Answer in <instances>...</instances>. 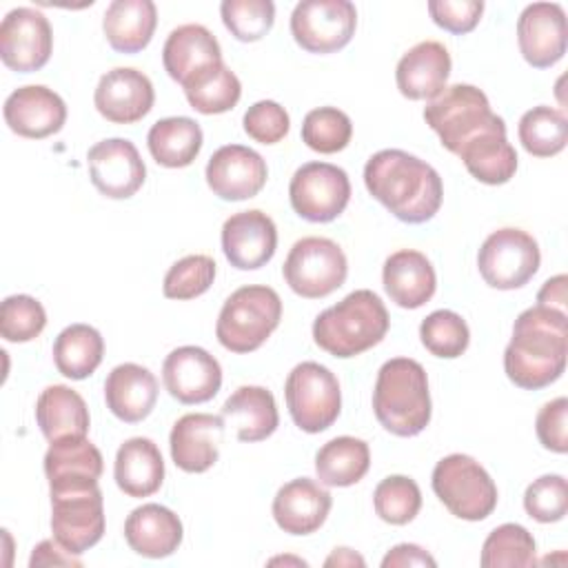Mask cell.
<instances>
[{"mask_svg":"<svg viewBox=\"0 0 568 568\" xmlns=\"http://www.w3.org/2000/svg\"><path fill=\"white\" fill-rule=\"evenodd\" d=\"M437 499L450 515L466 521L486 519L497 506V486L486 468L464 453L439 459L430 477Z\"/></svg>","mask_w":568,"mask_h":568,"instance_id":"cell-7","label":"cell"},{"mask_svg":"<svg viewBox=\"0 0 568 568\" xmlns=\"http://www.w3.org/2000/svg\"><path fill=\"white\" fill-rule=\"evenodd\" d=\"M224 417L211 413L182 415L169 435L171 459L184 473H206L220 457Z\"/></svg>","mask_w":568,"mask_h":568,"instance_id":"cell-22","label":"cell"},{"mask_svg":"<svg viewBox=\"0 0 568 568\" xmlns=\"http://www.w3.org/2000/svg\"><path fill=\"white\" fill-rule=\"evenodd\" d=\"M517 42L535 69L557 64L566 53V13L557 2H532L517 20Z\"/></svg>","mask_w":568,"mask_h":568,"instance_id":"cell-20","label":"cell"},{"mask_svg":"<svg viewBox=\"0 0 568 568\" xmlns=\"http://www.w3.org/2000/svg\"><path fill=\"white\" fill-rule=\"evenodd\" d=\"M53 51V31L44 13L31 7L11 9L0 24V58L16 73L40 71Z\"/></svg>","mask_w":568,"mask_h":568,"instance_id":"cell-14","label":"cell"},{"mask_svg":"<svg viewBox=\"0 0 568 568\" xmlns=\"http://www.w3.org/2000/svg\"><path fill=\"white\" fill-rule=\"evenodd\" d=\"M51 532L71 555L93 548L104 535V499L98 481L49 488Z\"/></svg>","mask_w":568,"mask_h":568,"instance_id":"cell-8","label":"cell"},{"mask_svg":"<svg viewBox=\"0 0 568 568\" xmlns=\"http://www.w3.org/2000/svg\"><path fill=\"white\" fill-rule=\"evenodd\" d=\"M158 24V9L151 0H113L102 18L106 42L118 53H138L149 47Z\"/></svg>","mask_w":568,"mask_h":568,"instance_id":"cell-33","label":"cell"},{"mask_svg":"<svg viewBox=\"0 0 568 568\" xmlns=\"http://www.w3.org/2000/svg\"><path fill=\"white\" fill-rule=\"evenodd\" d=\"M526 513L539 524H555L568 510V484L564 475H541L524 493Z\"/></svg>","mask_w":568,"mask_h":568,"instance_id":"cell-47","label":"cell"},{"mask_svg":"<svg viewBox=\"0 0 568 568\" xmlns=\"http://www.w3.org/2000/svg\"><path fill=\"white\" fill-rule=\"evenodd\" d=\"M220 16L235 40L257 42L273 29L275 4L271 0H224Z\"/></svg>","mask_w":568,"mask_h":568,"instance_id":"cell-44","label":"cell"},{"mask_svg":"<svg viewBox=\"0 0 568 568\" xmlns=\"http://www.w3.org/2000/svg\"><path fill=\"white\" fill-rule=\"evenodd\" d=\"M106 408L124 424H138L151 415L158 402V379L140 364H118L104 379Z\"/></svg>","mask_w":568,"mask_h":568,"instance_id":"cell-26","label":"cell"},{"mask_svg":"<svg viewBox=\"0 0 568 568\" xmlns=\"http://www.w3.org/2000/svg\"><path fill=\"white\" fill-rule=\"evenodd\" d=\"M373 506L382 521L404 526L417 517L422 508V490L417 481L406 475H388L375 486Z\"/></svg>","mask_w":568,"mask_h":568,"instance_id":"cell-41","label":"cell"},{"mask_svg":"<svg viewBox=\"0 0 568 568\" xmlns=\"http://www.w3.org/2000/svg\"><path fill=\"white\" fill-rule=\"evenodd\" d=\"M406 566H428V568H435L437 561H435L433 555H428L417 544H397L382 559V568H406Z\"/></svg>","mask_w":568,"mask_h":568,"instance_id":"cell-51","label":"cell"},{"mask_svg":"<svg viewBox=\"0 0 568 568\" xmlns=\"http://www.w3.org/2000/svg\"><path fill=\"white\" fill-rule=\"evenodd\" d=\"M155 102L151 80L133 67H115L106 71L93 93L98 113L113 124L140 122Z\"/></svg>","mask_w":568,"mask_h":568,"instance_id":"cell-19","label":"cell"},{"mask_svg":"<svg viewBox=\"0 0 568 568\" xmlns=\"http://www.w3.org/2000/svg\"><path fill=\"white\" fill-rule=\"evenodd\" d=\"M36 422L47 442L64 437H87L91 417L78 390L64 384L47 386L36 402Z\"/></svg>","mask_w":568,"mask_h":568,"instance_id":"cell-30","label":"cell"},{"mask_svg":"<svg viewBox=\"0 0 568 568\" xmlns=\"http://www.w3.org/2000/svg\"><path fill=\"white\" fill-rule=\"evenodd\" d=\"M202 129L193 118L173 115L158 120L146 135L151 158L166 169L189 166L202 149Z\"/></svg>","mask_w":568,"mask_h":568,"instance_id":"cell-34","label":"cell"},{"mask_svg":"<svg viewBox=\"0 0 568 568\" xmlns=\"http://www.w3.org/2000/svg\"><path fill=\"white\" fill-rule=\"evenodd\" d=\"M162 382L180 404H204L222 386L220 362L200 346L173 348L162 364Z\"/></svg>","mask_w":568,"mask_h":568,"instance_id":"cell-17","label":"cell"},{"mask_svg":"<svg viewBox=\"0 0 568 568\" xmlns=\"http://www.w3.org/2000/svg\"><path fill=\"white\" fill-rule=\"evenodd\" d=\"M450 53L437 40H424L410 47L397 62L395 82L408 100H435L450 75Z\"/></svg>","mask_w":568,"mask_h":568,"instance_id":"cell-24","label":"cell"},{"mask_svg":"<svg viewBox=\"0 0 568 568\" xmlns=\"http://www.w3.org/2000/svg\"><path fill=\"white\" fill-rule=\"evenodd\" d=\"M80 566V559L78 555H71L62 544L53 539H44L40 541L33 552H31V559H29V566L36 568V566Z\"/></svg>","mask_w":568,"mask_h":568,"instance_id":"cell-52","label":"cell"},{"mask_svg":"<svg viewBox=\"0 0 568 568\" xmlns=\"http://www.w3.org/2000/svg\"><path fill=\"white\" fill-rule=\"evenodd\" d=\"M481 566L501 568V566H535L537 546L532 535L519 524H501L486 537L481 546Z\"/></svg>","mask_w":568,"mask_h":568,"instance_id":"cell-40","label":"cell"},{"mask_svg":"<svg viewBox=\"0 0 568 568\" xmlns=\"http://www.w3.org/2000/svg\"><path fill=\"white\" fill-rule=\"evenodd\" d=\"M539 262L541 253L537 240L513 226L493 231L477 253L479 275L497 291H513L528 284Z\"/></svg>","mask_w":568,"mask_h":568,"instance_id":"cell-11","label":"cell"},{"mask_svg":"<svg viewBox=\"0 0 568 568\" xmlns=\"http://www.w3.org/2000/svg\"><path fill=\"white\" fill-rule=\"evenodd\" d=\"M113 477L126 497L142 499L158 493L164 481V459L155 442L149 437L126 439L115 453Z\"/></svg>","mask_w":568,"mask_h":568,"instance_id":"cell-29","label":"cell"},{"mask_svg":"<svg viewBox=\"0 0 568 568\" xmlns=\"http://www.w3.org/2000/svg\"><path fill=\"white\" fill-rule=\"evenodd\" d=\"M182 89L191 109L204 115L231 111L242 95V84L237 75L224 62L204 69L202 73L191 78Z\"/></svg>","mask_w":568,"mask_h":568,"instance_id":"cell-38","label":"cell"},{"mask_svg":"<svg viewBox=\"0 0 568 568\" xmlns=\"http://www.w3.org/2000/svg\"><path fill=\"white\" fill-rule=\"evenodd\" d=\"M428 13L437 27L448 33L464 36L470 33L484 13L481 0H430Z\"/></svg>","mask_w":568,"mask_h":568,"instance_id":"cell-49","label":"cell"},{"mask_svg":"<svg viewBox=\"0 0 568 568\" xmlns=\"http://www.w3.org/2000/svg\"><path fill=\"white\" fill-rule=\"evenodd\" d=\"M566 282H568V277L564 273L546 280L544 286L537 293V304L564 311V306H566Z\"/></svg>","mask_w":568,"mask_h":568,"instance_id":"cell-53","label":"cell"},{"mask_svg":"<svg viewBox=\"0 0 568 568\" xmlns=\"http://www.w3.org/2000/svg\"><path fill=\"white\" fill-rule=\"evenodd\" d=\"M242 124L251 140L260 144H275L288 133L291 118L282 104L273 100H260L246 109Z\"/></svg>","mask_w":568,"mask_h":568,"instance_id":"cell-48","label":"cell"},{"mask_svg":"<svg viewBox=\"0 0 568 568\" xmlns=\"http://www.w3.org/2000/svg\"><path fill=\"white\" fill-rule=\"evenodd\" d=\"M568 317L566 311L530 306L513 324V337L504 351L508 379L524 390H539L557 382L566 368Z\"/></svg>","mask_w":568,"mask_h":568,"instance_id":"cell-2","label":"cell"},{"mask_svg":"<svg viewBox=\"0 0 568 568\" xmlns=\"http://www.w3.org/2000/svg\"><path fill=\"white\" fill-rule=\"evenodd\" d=\"M419 337L430 355L442 359H455L468 348L470 331L462 315L448 308H439L422 320Z\"/></svg>","mask_w":568,"mask_h":568,"instance_id":"cell-43","label":"cell"},{"mask_svg":"<svg viewBox=\"0 0 568 568\" xmlns=\"http://www.w3.org/2000/svg\"><path fill=\"white\" fill-rule=\"evenodd\" d=\"M366 191L399 222L424 224L442 206L439 173L417 155L402 149H382L364 166Z\"/></svg>","mask_w":568,"mask_h":568,"instance_id":"cell-1","label":"cell"},{"mask_svg":"<svg viewBox=\"0 0 568 568\" xmlns=\"http://www.w3.org/2000/svg\"><path fill=\"white\" fill-rule=\"evenodd\" d=\"M388 326L390 317L379 295L357 288L315 317L313 339L328 355L348 359L377 346Z\"/></svg>","mask_w":568,"mask_h":568,"instance_id":"cell-4","label":"cell"},{"mask_svg":"<svg viewBox=\"0 0 568 568\" xmlns=\"http://www.w3.org/2000/svg\"><path fill=\"white\" fill-rule=\"evenodd\" d=\"M51 353L60 375L87 379L104 357V339L100 331L89 324H71L58 333Z\"/></svg>","mask_w":568,"mask_h":568,"instance_id":"cell-36","label":"cell"},{"mask_svg":"<svg viewBox=\"0 0 568 568\" xmlns=\"http://www.w3.org/2000/svg\"><path fill=\"white\" fill-rule=\"evenodd\" d=\"M217 62H222L220 42L202 24H182L173 29L162 47L164 71L182 87Z\"/></svg>","mask_w":568,"mask_h":568,"instance_id":"cell-27","label":"cell"},{"mask_svg":"<svg viewBox=\"0 0 568 568\" xmlns=\"http://www.w3.org/2000/svg\"><path fill=\"white\" fill-rule=\"evenodd\" d=\"M426 124L437 133L444 149L459 153L479 135L506 131L504 118L493 113L486 93L473 84L446 87L424 106Z\"/></svg>","mask_w":568,"mask_h":568,"instance_id":"cell-5","label":"cell"},{"mask_svg":"<svg viewBox=\"0 0 568 568\" xmlns=\"http://www.w3.org/2000/svg\"><path fill=\"white\" fill-rule=\"evenodd\" d=\"M333 506L331 493L311 477L284 484L273 497V519L288 535H311L322 528Z\"/></svg>","mask_w":568,"mask_h":568,"instance_id":"cell-23","label":"cell"},{"mask_svg":"<svg viewBox=\"0 0 568 568\" xmlns=\"http://www.w3.org/2000/svg\"><path fill=\"white\" fill-rule=\"evenodd\" d=\"M222 417L235 426L240 442H262L280 426L275 397L264 386H240L222 406Z\"/></svg>","mask_w":568,"mask_h":568,"instance_id":"cell-32","label":"cell"},{"mask_svg":"<svg viewBox=\"0 0 568 568\" xmlns=\"http://www.w3.org/2000/svg\"><path fill=\"white\" fill-rule=\"evenodd\" d=\"M282 300L275 288L248 284L233 291L215 322L217 342L237 355L257 351L280 326Z\"/></svg>","mask_w":568,"mask_h":568,"instance_id":"cell-6","label":"cell"},{"mask_svg":"<svg viewBox=\"0 0 568 568\" xmlns=\"http://www.w3.org/2000/svg\"><path fill=\"white\" fill-rule=\"evenodd\" d=\"M277 248L275 222L260 209L233 213L222 224V251L240 271L262 268Z\"/></svg>","mask_w":568,"mask_h":568,"instance_id":"cell-18","label":"cell"},{"mask_svg":"<svg viewBox=\"0 0 568 568\" xmlns=\"http://www.w3.org/2000/svg\"><path fill=\"white\" fill-rule=\"evenodd\" d=\"M282 561H284V564H291V561H295L297 566H306V561H304V559H293V557H275V559H271L268 564H282Z\"/></svg>","mask_w":568,"mask_h":568,"instance_id":"cell-55","label":"cell"},{"mask_svg":"<svg viewBox=\"0 0 568 568\" xmlns=\"http://www.w3.org/2000/svg\"><path fill=\"white\" fill-rule=\"evenodd\" d=\"M184 537L180 517L162 504H142L133 508L124 521V539L129 548L149 559L173 555Z\"/></svg>","mask_w":568,"mask_h":568,"instance_id":"cell-25","label":"cell"},{"mask_svg":"<svg viewBox=\"0 0 568 568\" xmlns=\"http://www.w3.org/2000/svg\"><path fill=\"white\" fill-rule=\"evenodd\" d=\"M357 9L348 0H302L291 13L293 40L308 53H335L355 36Z\"/></svg>","mask_w":568,"mask_h":568,"instance_id":"cell-13","label":"cell"},{"mask_svg":"<svg viewBox=\"0 0 568 568\" xmlns=\"http://www.w3.org/2000/svg\"><path fill=\"white\" fill-rule=\"evenodd\" d=\"M351 138H353V122L337 106H320L304 115L302 142L311 151L331 155L346 149Z\"/></svg>","mask_w":568,"mask_h":568,"instance_id":"cell-42","label":"cell"},{"mask_svg":"<svg viewBox=\"0 0 568 568\" xmlns=\"http://www.w3.org/2000/svg\"><path fill=\"white\" fill-rule=\"evenodd\" d=\"M215 262L209 255L195 253L178 260L164 275L162 293L169 300H193L206 293L215 280Z\"/></svg>","mask_w":568,"mask_h":568,"instance_id":"cell-45","label":"cell"},{"mask_svg":"<svg viewBox=\"0 0 568 568\" xmlns=\"http://www.w3.org/2000/svg\"><path fill=\"white\" fill-rule=\"evenodd\" d=\"M382 282L390 302L402 308L424 306L437 288L430 260L415 248H402L388 255L382 268Z\"/></svg>","mask_w":568,"mask_h":568,"instance_id":"cell-28","label":"cell"},{"mask_svg":"<svg viewBox=\"0 0 568 568\" xmlns=\"http://www.w3.org/2000/svg\"><path fill=\"white\" fill-rule=\"evenodd\" d=\"M288 200L302 220L315 224L333 222L348 206V175L328 162H306L291 178Z\"/></svg>","mask_w":568,"mask_h":568,"instance_id":"cell-12","label":"cell"},{"mask_svg":"<svg viewBox=\"0 0 568 568\" xmlns=\"http://www.w3.org/2000/svg\"><path fill=\"white\" fill-rule=\"evenodd\" d=\"M373 413L397 437H415L430 424L428 375L417 359L393 357L382 364L373 388Z\"/></svg>","mask_w":568,"mask_h":568,"instance_id":"cell-3","label":"cell"},{"mask_svg":"<svg viewBox=\"0 0 568 568\" xmlns=\"http://www.w3.org/2000/svg\"><path fill=\"white\" fill-rule=\"evenodd\" d=\"M466 171L490 186L506 184L517 171V153L506 140V131L479 135L457 153Z\"/></svg>","mask_w":568,"mask_h":568,"instance_id":"cell-37","label":"cell"},{"mask_svg":"<svg viewBox=\"0 0 568 568\" xmlns=\"http://www.w3.org/2000/svg\"><path fill=\"white\" fill-rule=\"evenodd\" d=\"M517 135L521 146L535 158H552L564 151L568 140V120L555 106H532L519 120Z\"/></svg>","mask_w":568,"mask_h":568,"instance_id":"cell-39","label":"cell"},{"mask_svg":"<svg viewBox=\"0 0 568 568\" xmlns=\"http://www.w3.org/2000/svg\"><path fill=\"white\" fill-rule=\"evenodd\" d=\"M7 126L29 140H44L58 133L67 122L64 100L44 84H27L4 100Z\"/></svg>","mask_w":568,"mask_h":568,"instance_id":"cell-21","label":"cell"},{"mask_svg":"<svg viewBox=\"0 0 568 568\" xmlns=\"http://www.w3.org/2000/svg\"><path fill=\"white\" fill-rule=\"evenodd\" d=\"M364 564H366L364 557L357 555V552L351 550V548H335V550L326 557V561H324V566H364Z\"/></svg>","mask_w":568,"mask_h":568,"instance_id":"cell-54","label":"cell"},{"mask_svg":"<svg viewBox=\"0 0 568 568\" xmlns=\"http://www.w3.org/2000/svg\"><path fill=\"white\" fill-rule=\"evenodd\" d=\"M206 184L220 200L255 197L268 178L264 158L244 144H224L206 162Z\"/></svg>","mask_w":568,"mask_h":568,"instance_id":"cell-16","label":"cell"},{"mask_svg":"<svg viewBox=\"0 0 568 568\" xmlns=\"http://www.w3.org/2000/svg\"><path fill=\"white\" fill-rule=\"evenodd\" d=\"M104 468L102 453L87 437H64L51 442L44 453V475L49 488L93 484L100 479Z\"/></svg>","mask_w":568,"mask_h":568,"instance_id":"cell-31","label":"cell"},{"mask_svg":"<svg viewBox=\"0 0 568 568\" xmlns=\"http://www.w3.org/2000/svg\"><path fill=\"white\" fill-rule=\"evenodd\" d=\"M47 326L44 306L31 295H9L0 306V335L7 342H31Z\"/></svg>","mask_w":568,"mask_h":568,"instance_id":"cell-46","label":"cell"},{"mask_svg":"<svg viewBox=\"0 0 568 568\" xmlns=\"http://www.w3.org/2000/svg\"><path fill=\"white\" fill-rule=\"evenodd\" d=\"M288 288L306 300H320L337 291L348 275V262L342 246L328 237L297 240L282 266Z\"/></svg>","mask_w":568,"mask_h":568,"instance_id":"cell-10","label":"cell"},{"mask_svg":"<svg viewBox=\"0 0 568 568\" xmlns=\"http://www.w3.org/2000/svg\"><path fill=\"white\" fill-rule=\"evenodd\" d=\"M371 466V450L364 439L342 435L326 442L315 453V473L320 484L346 488L364 479Z\"/></svg>","mask_w":568,"mask_h":568,"instance_id":"cell-35","label":"cell"},{"mask_svg":"<svg viewBox=\"0 0 568 568\" xmlns=\"http://www.w3.org/2000/svg\"><path fill=\"white\" fill-rule=\"evenodd\" d=\"M568 399L566 397H555L546 402L535 419V430L537 439L546 450L564 455L568 450Z\"/></svg>","mask_w":568,"mask_h":568,"instance_id":"cell-50","label":"cell"},{"mask_svg":"<svg viewBox=\"0 0 568 568\" xmlns=\"http://www.w3.org/2000/svg\"><path fill=\"white\" fill-rule=\"evenodd\" d=\"M91 184L111 200L135 195L146 178V166L126 138H106L95 142L87 153Z\"/></svg>","mask_w":568,"mask_h":568,"instance_id":"cell-15","label":"cell"},{"mask_svg":"<svg viewBox=\"0 0 568 568\" xmlns=\"http://www.w3.org/2000/svg\"><path fill=\"white\" fill-rule=\"evenodd\" d=\"M284 397L293 424L311 435L331 428L342 410L339 382L317 362L293 366L284 384Z\"/></svg>","mask_w":568,"mask_h":568,"instance_id":"cell-9","label":"cell"}]
</instances>
